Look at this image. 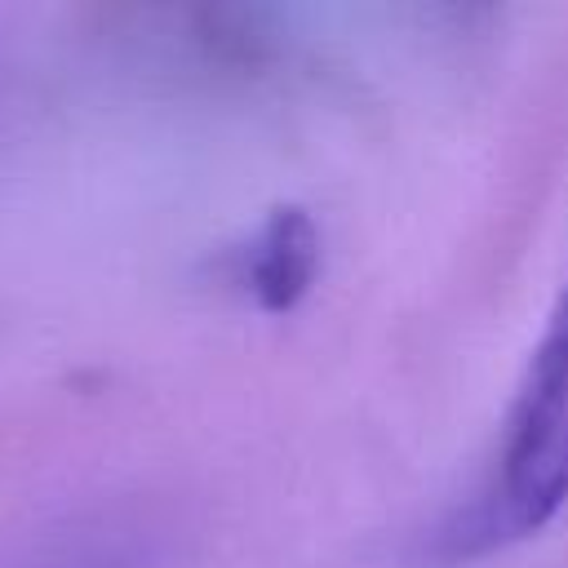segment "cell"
Instances as JSON below:
<instances>
[{"mask_svg":"<svg viewBox=\"0 0 568 568\" xmlns=\"http://www.w3.org/2000/svg\"><path fill=\"white\" fill-rule=\"evenodd\" d=\"M568 506V284L528 355L506 413L493 479L475 501L484 541L524 537Z\"/></svg>","mask_w":568,"mask_h":568,"instance_id":"cell-1","label":"cell"}]
</instances>
